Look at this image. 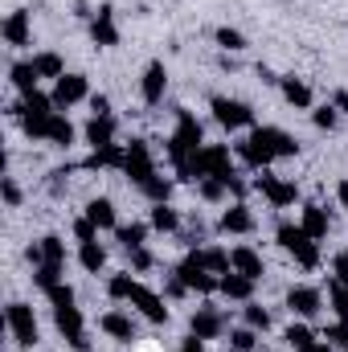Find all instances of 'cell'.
<instances>
[{
  "label": "cell",
  "instance_id": "obj_42",
  "mask_svg": "<svg viewBox=\"0 0 348 352\" xmlns=\"http://www.w3.org/2000/svg\"><path fill=\"white\" fill-rule=\"evenodd\" d=\"M144 192H148V201H152V205H160V201H168V192H173V180H164V176L156 173L148 184H144Z\"/></svg>",
  "mask_w": 348,
  "mask_h": 352
},
{
  "label": "cell",
  "instance_id": "obj_41",
  "mask_svg": "<svg viewBox=\"0 0 348 352\" xmlns=\"http://www.w3.org/2000/svg\"><path fill=\"white\" fill-rule=\"evenodd\" d=\"M197 192L205 197V201H226V180H217V176H205V180H197Z\"/></svg>",
  "mask_w": 348,
  "mask_h": 352
},
{
  "label": "cell",
  "instance_id": "obj_6",
  "mask_svg": "<svg viewBox=\"0 0 348 352\" xmlns=\"http://www.w3.org/2000/svg\"><path fill=\"white\" fill-rule=\"evenodd\" d=\"M123 173L131 176L140 188L156 176V160H152V152H148V144L144 140H131L127 144V156H123Z\"/></svg>",
  "mask_w": 348,
  "mask_h": 352
},
{
  "label": "cell",
  "instance_id": "obj_44",
  "mask_svg": "<svg viewBox=\"0 0 348 352\" xmlns=\"http://www.w3.org/2000/svg\"><path fill=\"white\" fill-rule=\"evenodd\" d=\"M287 344L299 352V349H307V344H316V336H312L307 324H291V328H287Z\"/></svg>",
  "mask_w": 348,
  "mask_h": 352
},
{
  "label": "cell",
  "instance_id": "obj_35",
  "mask_svg": "<svg viewBox=\"0 0 348 352\" xmlns=\"http://www.w3.org/2000/svg\"><path fill=\"white\" fill-rule=\"evenodd\" d=\"M312 123H316L320 131H336V123H340V111H336V102H324V107H316V111H312Z\"/></svg>",
  "mask_w": 348,
  "mask_h": 352
},
{
  "label": "cell",
  "instance_id": "obj_4",
  "mask_svg": "<svg viewBox=\"0 0 348 352\" xmlns=\"http://www.w3.org/2000/svg\"><path fill=\"white\" fill-rule=\"evenodd\" d=\"M4 324H8V332H12V340L21 349H33L37 344V320H33V307L29 303H8Z\"/></svg>",
  "mask_w": 348,
  "mask_h": 352
},
{
  "label": "cell",
  "instance_id": "obj_30",
  "mask_svg": "<svg viewBox=\"0 0 348 352\" xmlns=\"http://www.w3.org/2000/svg\"><path fill=\"white\" fill-rule=\"evenodd\" d=\"M152 230H160V234H176V230H180V217H176V209L168 201L152 205Z\"/></svg>",
  "mask_w": 348,
  "mask_h": 352
},
{
  "label": "cell",
  "instance_id": "obj_14",
  "mask_svg": "<svg viewBox=\"0 0 348 352\" xmlns=\"http://www.w3.org/2000/svg\"><path fill=\"white\" fill-rule=\"evenodd\" d=\"M287 307H291L299 320H312V316H320L324 295H320L316 287H291V291H287Z\"/></svg>",
  "mask_w": 348,
  "mask_h": 352
},
{
  "label": "cell",
  "instance_id": "obj_52",
  "mask_svg": "<svg viewBox=\"0 0 348 352\" xmlns=\"http://www.w3.org/2000/svg\"><path fill=\"white\" fill-rule=\"evenodd\" d=\"M180 352H205V340H201V336H193V332H188V336H184V340H180Z\"/></svg>",
  "mask_w": 348,
  "mask_h": 352
},
{
  "label": "cell",
  "instance_id": "obj_25",
  "mask_svg": "<svg viewBox=\"0 0 348 352\" xmlns=\"http://www.w3.org/2000/svg\"><path fill=\"white\" fill-rule=\"evenodd\" d=\"M188 258H193V263H201L205 270H213L217 278L230 270V254H226V250H217V246H209V250H188Z\"/></svg>",
  "mask_w": 348,
  "mask_h": 352
},
{
  "label": "cell",
  "instance_id": "obj_15",
  "mask_svg": "<svg viewBox=\"0 0 348 352\" xmlns=\"http://www.w3.org/2000/svg\"><path fill=\"white\" fill-rule=\"evenodd\" d=\"M90 37H94V45H102V50L119 45V29H115V8H111V4H102V8L94 12V21H90Z\"/></svg>",
  "mask_w": 348,
  "mask_h": 352
},
{
  "label": "cell",
  "instance_id": "obj_33",
  "mask_svg": "<svg viewBox=\"0 0 348 352\" xmlns=\"http://www.w3.org/2000/svg\"><path fill=\"white\" fill-rule=\"evenodd\" d=\"M115 238L123 242V250H135V246H144V238H148V226H140V221H131V226H119V230H115Z\"/></svg>",
  "mask_w": 348,
  "mask_h": 352
},
{
  "label": "cell",
  "instance_id": "obj_28",
  "mask_svg": "<svg viewBox=\"0 0 348 352\" xmlns=\"http://www.w3.org/2000/svg\"><path fill=\"white\" fill-rule=\"evenodd\" d=\"M8 78H12V87L21 90V98L37 90V70H33V62H17V66L8 70Z\"/></svg>",
  "mask_w": 348,
  "mask_h": 352
},
{
  "label": "cell",
  "instance_id": "obj_2",
  "mask_svg": "<svg viewBox=\"0 0 348 352\" xmlns=\"http://www.w3.org/2000/svg\"><path fill=\"white\" fill-rule=\"evenodd\" d=\"M205 148V131H201V123L188 115V111H180L176 115V131L168 135V156L176 160H184V156H193V152H201Z\"/></svg>",
  "mask_w": 348,
  "mask_h": 352
},
{
  "label": "cell",
  "instance_id": "obj_51",
  "mask_svg": "<svg viewBox=\"0 0 348 352\" xmlns=\"http://www.w3.org/2000/svg\"><path fill=\"white\" fill-rule=\"evenodd\" d=\"M90 115H111V98L107 94H90Z\"/></svg>",
  "mask_w": 348,
  "mask_h": 352
},
{
  "label": "cell",
  "instance_id": "obj_39",
  "mask_svg": "<svg viewBox=\"0 0 348 352\" xmlns=\"http://www.w3.org/2000/svg\"><path fill=\"white\" fill-rule=\"evenodd\" d=\"M242 320H246V328H254V332H266V328H270V311L259 307V303H246V307H242Z\"/></svg>",
  "mask_w": 348,
  "mask_h": 352
},
{
  "label": "cell",
  "instance_id": "obj_53",
  "mask_svg": "<svg viewBox=\"0 0 348 352\" xmlns=\"http://www.w3.org/2000/svg\"><path fill=\"white\" fill-rule=\"evenodd\" d=\"M332 102H336V111H340V115H348V90H336V94H332Z\"/></svg>",
  "mask_w": 348,
  "mask_h": 352
},
{
  "label": "cell",
  "instance_id": "obj_5",
  "mask_svg": "<svg viewBox=\"0 0 348 352\" xmlns=\"http://www.w3.org/2000/svg\"><path fill=\"white\" fill-rule=\"evenodd\" d=\"M54 324H58V332L66 336V344L74 352H90V340H87V328H83V311L78 307H54Z\"/></svg>",
  "mask_w": 348,
  "mask_h": 352
},
{
  "label": "cell",
  "instance_id": "obj_18",
  "mask_svg": "<svg viewBox=\"0 0 348 352\" xmlns=\"http://www.w3.org/2000/svg\"><path fill=\"white\" fill-rule=\"evenodd\" d=\"M217 291H221L226 299L250 303V295H254V278H246V274H238V270H226V274H221V283H217Z\"/></svg>",
  "mask_w": 348,
  "mask_h": 352
},
{
  "label": "cell",
  "instance_id": "obj_23",
  "mask_svg": "<svg viewBox=\"0 0 348 352\" xmlns=\"http://www.w3.org/2000/svg\"><path fill=\"white\" fill-rule=\"evenodd\" d=\"M45 144H54V148H70V144H74V123H70L62 111H54L50 131H45Z\"/></svg>",
  "mask_w": 348,
  "mask_h": 352
},
{
  "label": "cell",
  "instance_id": "obj_19",
  "mask_svg": "<svg viewBox=\"0 0 348 352\" xmlns=\"http://www.w3.org/2000/svg\"><path fill=\"white\" fill-rule=\"evenodd\" d=\"M230 270H238V274H246V278H262V254L259 250H250V246H238V250H230Z\"/></svg>",
  "mask_w": 348,
  "mask_h": 352
},
{
  "label": "cell",
  "instance_id": "obj_32",
  "mask_svg": "<svg viewBox=\"0 0 348 352\" xmlns=\"http://www.w3.org/2000/svg\"><path fill=\"white\" fill-rule=\"evenodd\" d=\"M78 263H83V270L98 274V270L107 266V250H102L98 242H83V246H78Z\"/></svg>",
  "mask_w": 348,
  "mask_h": 352
},
{
  "label": "cell",
  "instance_id": "obj_10",
  "mask_svg": "<svg viewBox=\"0 0 348 352\" xmlns=\"http://www.w3.org/2000/svg\"><path fill=\"white\" fill-rule=\"evenodd\" d=\"M173 274L188 287V291H197V295H209V291H217V283H221V278H213V270H205V266L193 263V258H184Z\"/></svg>",
  "mask_w": 348,
  "mask_h": 352
},
{
  "label": "cell",
  "instance_id": "obj_54",
  "mask_svg": "<svg viewBox=\"0 0 348 352\" xmlns=\"http://www.w3.org/2000/svg\"><path fill=\"white\" fill-rule=\"evenodd\" d=\"M299 352H332V344L328 340H316V344H307V349H299Z\"/></svg>",
  "mask_w": 348,
  "mask_h": 352
},
{
  "label": "cell",
  "instance_id": "obj_48",
  "mask_svg": "<svg viewBox=\"0 0 348 352\" xmlns=\"http://www.w3.org/2000/svg\"><path fill=\"white\" fill-rule=\"evenodd\" d=\"M324 340H328V344H340V349H348V324H345V320H340V324H332V328L324 332Z\"/></svg>",
  "mask_w": 348,
  "mask_h": 352
},
{
  "label": "cell",
  "instance_id": "obj_50",
  "mask_svg": "<svg viewBox=\"0 0 348 352\" xmlns=\"http://www.w3.org/2000/svg\"><path fill=\"white\" fill-rule=\"evenodd\" d=\"M332 274H336V283H345V287H348V250L332 258Z\"/></svg>",
  "mask_w": 348,
  "mask_h": 352
},
{
  "label": "cell",
  "instance_id": "obj_43",
  "mask_svg": "<svg viewBox=\"0 0 348 352\" xmlns=\"http://www.w3.org/2000/svg\"><path fill=\"white\" fill-rule=\"evenodd\" d=\"M131 291H135V278H131V274H115V278L107 283V295H111V299H131Z\"/></svg>",
  "mask_w": 348,
  "mask_h": 352
},
{
  "label": "cell",
  "instance_id": "obj_55",
  "mask_svg": "<svg viewBox=\"0 0 348 352\" xmlns=\"http://www.w3.org/2000/svg\"><path fill=\"white\" fill-rule=\"evenodd\" d=\"M336 197H340V205H345V209H348V180H345V184H340V188H336Z\"/></svg>",
  "mask_w": 348,
  "mask_h": 352
},
{
  "label": "cell",
  "instance_id": "obj_16",
  "mask_svg": "<svg viewBox=\"0 0 348 352\" xmlns=\"http://www.w3.org/2000/svg\"><path fill=\"white\" fill-rule=\"evenodd\" d=\"M217 230H221V234H250V230H254V213H250V205H246V201H234V205L221 213Z\"/></svg>",
  "mask_w": 348,
  "mask_h": 352
},
{
  "label": "cell",
  "instance_id": "obj_12",
  "mask_svg": "<svg viewBox=\"0 0 348 352\" xmlns=\"http://www.w3.org/2000/svg\"><path fill=\"white\" fill-rule=\"evenodd\" d=\"M164 90H168V70H164V62H148V66H144V78H140L144 102L156 107V102L164 98Z\"/></svg>",
  "mask_w": 348,
  "mask_h": 352
},
{
  "label": "cell",
  "instance_id": "obj_9",
  "mask_svg": "<svg viewBox=\"0 0 348 352\" xmlns=\"http://www.w3.org/2000/svg\"><path fill=\"white\" fill-rule=\"evenodd\" d=\"M148 324H168V307H164V299L156 295V291H148V287H140L135 283V291H131V299H127Z\"/></svg>",
  "mask_w": 348,
  "mask_h": 352
},
{
  "label": "cell",
  "instance_id": "obj_3",
  "mask_svg": "<svg viewBox=\"0 0 348 352\" xmlns=\"http://www.w3.org/2000/svg\"><path fill=\"white\" fill-rule=\"evenodd\" d=\"M209 107H213V119H217L221 127H230V131L254 127V111H250V102H242V98H226V94H217Z\"/></svg>",
  "mask_w": 348,
  "mask_h": 352
},
{
  "label": "cell",
  "instance_id": "obj_56",
  "mask_svg": "<svg viewBox=\"0 0 348 352\" xmlns=\"http://www.w3.org/2000/svg\"><path fill=\"white\" fill-rule=\"evenodd\" d=\"M345 352H348V349H345Z\"/></svg>",
  "mask_w": 348,
  "mask_h": 352
},
{
  "label": "cell",
  "instance_id": "obj_21",
  "mask_svg": "<svg viewBox=\"0 0 348 352\" xmlns=\"http://www.w3.org/2000/svg\"><path fill=\"white\" fill-rule=\"evenodd\" d=\"M29 12L25 8H17V12H8V21H4V41L12 45V50H21V45H29Z\"/></svg>",
  "mask_w": 348,
  "mask_h": 352
},
{
  "label": "cell",
  "instance_id": "obj_37",
  "mask_svg": "<svg viewBox=\"0 0 348 352\" xmlns=\"http://www.w3.org/2000/svg\"><path fill=\"white\" fill-rule=\"evenodd\" d=\"M213 37H217V45H221L226 54H238V50H246V37H242L238 29H230V25H221Z\"/></svg>",
  "mask_w": 348,
  "mask_h": 352
},
{
  "label": "cell",
  "instance_id": "obj_26",
  "mask_svg": "<svg viewBox=\"0 0 348 352\" xmlns=\"http://www.w3.org/2000/svg\"><path fill=\"white\" fill-rule=\"evenodd\" d=\"M87 217L98 226V230H119V221H115V205H111L107 197H94V201H90Z\"/></svg>",
  "mask_w": 348,
  "mask_h": 352
},
{
  "label": "cell",
  "instance_id": "obj_31",
  "mask_svg": "<svg viewBox=\"0 0 348 352\" xmlns=\"http://www.w3.org/2000/svg\"><path fill=\"white\" fill-rule=\"evenodd\" d=\"M33 70H37V78H54V82H58V78L66 74V66H62V58H58V54H50V50L33 58Z\"/></svg>",
  "mask_w": 348,
  "mask_h": 352
},
{
  "label": "cell",
  "instance_id": "obj_34",
  "mask_svg": "<svg viewBox=\"0 0 348 352\" xmlns=\"http://www.w3.org/2000/svg\"><path fill=\"white\" fill-rule=\"evenodd\" d=\"M41 254H45V263L66 266V242H62L58 234H45V238H41Z\"/></svg>",
  "mask_w": 348,
  "mask_h": 352
},
{
  "label": "cell",
  "instance_id": "obj_1",
  "mask_svg": "<svg viewBox=\"0 0 348 352\" xmlns=\"http://www.w3.org/2000/svg\"><path fill=\"white\" fill-rule=\"evenodd\" d=\"M274 238H279V246H283L287 254H295V263L303 266V270H316V266H320V246H316V238H312L303 226L283 221V226L274 230Z\"/></svg>",
  "mask_w": 348,
  "mask_h": 352
},
{
  "label": "cell",
  "instance_id": "obj_29",
  "mask_svg": "<svg viewBox=\"0 0 348 352\" xmlns=\"http://www.w3.org/2000/svg\"><path fill=\"white\" fill-rule=\"evenodd\" d=\"M238 156H242V160H246L250 168H266V164H274V156H270V152H266L262 144H254L250 135H246V140L238 144Z\"/></svg>",
  "mask_w": 348,
  "mask_h": 352
},
{
  "label": "cell",
  "instance_id": "obj_17",
  "mask_svg": "<svg viewBox=\"0 0 348 352\" xmlns=\"http://www.w3.org/2000/svg\"><path fill=\"white\" fill-rule=\"evenodd\" d=\"M98 328H102L111 340H119V344H131V340H135V320L123 316V311H107V316L98 320Z\"/></svg>",
  "mask_w": 348,
  "mask_h": 352
},
{
  "label": "cell",
  "instance_id": "obj_13",
  "mask_svg": "<svg viewBox=\"0 0 348 352\" xmlns=\"http://www.w3.org/2000/svg\"><path fill=\"white\" fill-rule=\"evenodd\" d=\"M259 188L266 192V201H270L274 209H287V205H295V201H299V188H295L291 180H279V176H270V173L259 176Z\"/></svg>",
  "mask_w": 348,
  "mask_h": 352
},
{
  "label": "cell",
  "instance_id": "obj_22",
  "mask_svg": "<svg viewBox=\"0 0 348 352\" xmlns=\"http://www.w3.org/2000/svg\"><path fill=\"white\" fill-rule=\"evenodd\" d=\"M279 90H283V98H287L291 107H299V111H307V107H312V87H307L303 78L283 74V78H279Z\"/></svg>",
  "mask_w": 348,
  "mask_h": 352
},
{
  "label": "cell",
  "instance_id": "obj_8",
  "mask_svg": "<svg viewBox=\"0 0 348 352\" xmlns=\"http://www.w3.org/2000/svg\"><path fill=\"white\" fill-rule=\"evenodd\" d=\"M54 107L58 111H66V107H74V102H83V98H90V82L87 74H62L58 82H54Z\"/></svg>",
  "mask_w": 348,
  "mask_h": 352
},
{
  "label": "cell",
  "instance_id": "obj_11",
  "mask_svg": "<svg viewBox=\"0 0 348 352\" xmlns=\"http://www.w3.org/2000/svg\"><path fill=\"white\" fill-rule=\"evenodd\" d=\"M188 332H193V336H201V340H221L226 320H221V311H217V307H197V311H193V320H188Z\"/></svg>",
  "mask_w": 348,
  "mask_h": 352
},
{
  "label": "cell",
  "instance_id": "obj_20",
  "mask_svg": "<svg viewBox=\"0 0 348 352\" xmlns=\"http://www.w3.org/2000/svg\"><path fill=\"white\" fill-rule=\"evenodd\" d=\"M87 144L94 148V152H98V148H107V144H115V119H111V115H90Z\"/></svg>",
  "mask_w": 348,
  "mask_h": 352
},
{
  "label": "cell",
  "instance_id": "obj_45",
  "mask_svg": "<svg viewBox=\"0 0 348 352\" xmlns=\"http://www.w3.org/2000/svg\"><path fill=\"white\" fill-rule=\"evenodd\" d=\"M254 340H259L254 328H238V332H230V349L234 352H254Z\"/></svg>",
  "mask_w": 348,
  "mask_h": 352
},
{
  "label": "cell",
  "instance_id": "obj_7",
  "mask_svg": "<svg viewBox=\"0 0 348 352\" xmlns=\"http://www.w3.org/2000/svg\"><path fill=\"white\" fill-rule=\"evenodd\" d=\"M250 140H254V144H262L274 160H283V156H295V152H299L295 135H287L283 127H250Z\"/></svg>",
  "mask_w": 348,
  "mask_h": 352
},
{
  "label": "cell",
  "instance_id": "obj_24",
  "mask_svg": "<svg viewBox=\"0 0 348 352\" xmlns=\"http://www.w3.org/2000/svg\"><path fill=\"white\" fill-rule=\"evenodd\" d=\"M299 226H303L316 242H320V238H328V209H324V205H303Z\"/></svg>",
  "mask_w": 348,
  "mask_h": 352
},
{
  "label": "cell",
  "instance_id": "obj_38",
  "mask_svg": "<svg viewBox=\"0 0 348 352\" xmlns=\"http://www.w3.org/2000/svg\"><path fill=\"white\" fill-rule=\"evenodd\" d=\"M45 299H50V307H74V287L62 278V283H54V287L45 291Z\"/></svg>",
  "mask_w": 348,
  "mask_h": 352
},
{
  "label": "cell",
  "instance_id": "obj_46",
  "mask_svg": "<svg viewBox=\"0 0 348 352\" xmlns=\"http://www.w3.org/2000/svg\"><path fill=\"white\" fill-rule=\"evenodd\" d=\"M74 238H78V246H83V242H98V226H94L90 217H78V221H74Z\"/></svg>",
  "mask_w": 348,
  "mask_h": 352
},
{
  "label": "cell",
  "instance_id": "obj_40",
  "mask_svg": "<svg viewBox=\"0 0 348 352\" xmlns=\"http://www.w3.org/2000/svg\"><path fill=\"white\" fill-rule=\"evenodd\" d=\"M62 270H66V266L41 263V266H33V278H37V287H41V291H50L54 283H62Z\"/></svg>",
  "mask_w": 348,
  "mask_h": 352
},
{
  "label": "cell",
  "instance_id": "obj_27",
  "mask_svg": "<svg viewBox=\"0 0 348 352\" xmlns=\"http://www.w3.org/2000/svg\"><path fill=\"white\" fill-rule=\"evenodd\" d=\"M123 156H127V148L107 144V148H98V152L87 160V168H123Z\"/></svg>",
  "mask_w": 348,
  "mask_h": 352
},
{
  "label": "cell",
  "instance_id": "obj_47",
  "mask_svg": "<svg viewBox=\"0 0 348 352\" xmlns=\"http://www.w3.org/2000/svg\"><path fill=\"white\" fill-rule=\"evenodd\" d=\"M0 192H4V205H12V209L21 205V188H17V180H12V176H4V180H0Z\"/></svg>",
  "mask_w": 348,
  "mask_h": 352
},
{
  "label": "cell",
  "instance_id": "obj_36",
  "mask_svg": "<svg viewBox=\"0 0 348 352\" xmlns=\"http://www.w3.org/2000/svg\"><path fill=\"white\" fill-rule=\"evenodd\" d=\"M328 299H332V311H336V320H345L348 324V287L345 283H328Z\"/></svg>",
  "mask_w": 348,
  "mask_h": 352
},
{
  "label": "cell",
  "instance_id": "obj_49",
  "mask_svg": "<svg viewBox=\"0 0 348 352\" xmlns=\"http://www.w3.org/2000/svg\"><path fill=\"white\" fill-rule=\"evenodd\" d=\"M127 258H131V266H135V270H148V266H152V254H148L144 246H135V250H127Z\"/></svg>",
  "mask_w": 348,
  "mask_h": 352
}]
</instances>
